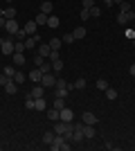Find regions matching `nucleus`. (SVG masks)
I'll return each mask as SVG.
<instances>
[{
    "mask_svg": "<svg viewBox=\"0 0 135 151\" xmlns=\"http://www.w3.org/2000/svg\"><path fill=\"white\" fill-rule=\"evenodd\" d=\"M70 140H65V135H56L54 138V142L50 145V149L52 151H70Z\"/></svg>",
    "mask_w": 135,
    "mask_h": 151,
    "instance_id": "f257e3e1",
    "label": "nucleus"
},
{
    "mask_svg": "<svg viewBox=\"0 0 135 151\" xmlns=\"http://www.w3.org/2000/svg\"><path fill=\"white\" fill-rule=\"evenodd\" d=\"M9 79H11V77H7L5 72H2V75H0V86H5V83L9 81Z\"/></svg>",
    "mask_w": 135,
    "mask_h": 151,
    "instance_id": "a18cd8bd",
    "label": "nucleus"
},
{
    "mask_svg": "<svg viewBox=\"0 0 135 151\" xmlns=\"http://www.w3.org/2000/svg\"><path fill=\"white\" fill-rule=\"evenodd\" d=\"M52 9H54L52 0H43V2H41V12H43V14H47V16H50V14H52Z\"/></svg>",
    "mask_w": 135,
    "mask_h": 151,
    "instance_id": "f3484780",
    "label": "nucleus"
},
{
    "mask_svg": "<svg viewBox=\"0 0 135 151\" xmlns=\"http://www.w3.org/2000/svg\"><path fill=\"white\" fill-rule=\"evenodd\" d=\"M5 2H7V5H14V0H5Z\"/></svg>",
    "mask_w": 135,
    "mask_h": 151,
    "instance_id": "603ef678",
    "label": "nucleus"
},
{
    "mask_svg": "<svg viewBox=\"0 0 135 151\" xmlns=\"http://www.w3.org/2000/svg\"><path fill=\"white\" fill-rule=\"evenodd\" d=\"M63 43H65V45L74 43V36H72V34H65V36H63Z\"/></svg>",
    "mask_w": 135,
    "mask_h": 151,
    "instance_id": "79ce46f5",
    "label": "nucleus"
},
{
    "mask_svg": "<svg viewBox=\"0 0 135 151\" xmlns=\"http://www.w3.org/2000/svg\"><path fill=\"white\" fill-rule=\"evenodd\" d=\"M133 45H135V41H133Z\"/></svg>",
    "mask_w": 135,
    "mask_h": 151,
    "instance_id": "864d4df0",
    "label": "nucleus"
},
{
    "mask_svg": "<svg viewBox=\"0 0 135 151\" xmlns=\"http://www.w3.org/2000/svg\"><path fill=\"white\" fill-rule=\"evenodd\" d=\"M54 83H56V77L52 75V72H45V75L41 77V86H43L45 90H47V88H54Z\"/></svg>",
    "mask_w": 135,
    "mask_h": 151,
    "instance_id": "39448f33",
    "label": "nucleus"
},
{
    "mask_svg": "<svg viewBox=\"0 0 135 151\" xmlns=\"http://www.w3.org/2000/svg\"><path fill=\"white\" fill-rule=\"evenodd\" d=\"M5 29H7V32H9V34H11V36H14V34H16V32L20 29V27H18V23H16V18L7 20V23H5Z\"/></svg>",
    "mask_w": 135,
    "mask_h": 151,
    "instance_id": "f8f14e48",
    "label": "nucleus"
},
{
    "mask_svg": "<svg viewBox=\"0 0 135 151\" xmlns=\"http://www.w3.org/2000/svg\"><path fill=\"white\" fill-rule=\"evenodd\" d=\"M74 88H77V90H84L86 88V79H77V81H74Z\"/></svg>",
    "mask_w": 135,
    "mask_h": 151,
    "instance_id": "58836bf2",
    "label": "nucleus"
},
{
    "mask_svg": "<svg viewBox=\"0 0 135 151\" xmlns=\"http://www.w3.org/2000/svg\"><path fill=\"white\" fill-rule=\"evenodd\" d=\"M39 54H41V57H45V59L50 57V43H41L39 45Z\"/></svg>",
    "mask_w": 135,
    "mask_h": 151,
    "instance_id": "393cba45",
    "label": "nucleus"
},
{
    "mask_svg": "<svg viewBox=\"0 0 135 151\" xmlns=\"http://www.w3.org/2000/svg\"><path fill=\"white\" fill-rule=\"evenodd\" d=\"M2 72H5V75H7V77H14V72H16V70H14V68H11V65H7V68H5V70H2Z\"/></svg>",
    "mask_w": 135,
    "mask_h": 151,
    "instance_id": "c03bdc74",
    "label": "nucleus"
},
{
    "mask_svg": "<svg viewBox=\"0 0 135 151\" xmlns=\"http://www.w3.org/2000/svg\"><path fill=\"white\" fill-rule=\"evenodd\" d=\"M25 108L34 111V97H32V95H27V97H25Z\"/></svg>",
    "mask_w": 135,
    "mask_h": 151,
    "instance_id": "c9c22d12",
    "label": "nucleus"
},
{
    "mask_svg": "<svg viewBox=\"0 0 135 151\" xmlns=\"http://www.w3.org/2000/svg\"><path fill=\"white\" fill-rule=\"evenodd\" d=\"M25 79H27V77L23 75V72H18V70H16V72H14V81L18 83V86H20V83H23V81H25Z\"/></svg>",
    "mask_w": 135,
    "mask_h": 151,
    "instance_id": "473e14b6",
    "label": "nucleus"
},
{
    "mask_svg": "<svg viewBox=\"0 0 135 151\" xmlns=\"http://www.w3.org/2000/svg\"><path fill=\"white\" fill-rule=\"evenodd\" d=\"M25 38H27V32L25 29H18L16 34H14V41H25Z\"/></svg>",
    "mask_w": 135,
    "mask_h": 151,
    "instance_id": "72a5a7b5",
    "label": "nucleus"
},
{
    "mask_svg": "<svg viewBox=\"0 0 135 151\" xmlns=\"http://www.w3.org/2000/svg\"><path fill=\"white\" fill-rule=\"evenodd\" d=\"M79 18H81V20L90 18V12H88V9H81V14H79Z\"/></svg>",
    "mask_w": 135,
    "mask_h": 151,
    "instance_id": "37998d69",
    "label": "nucleus"
},
{
    "mask_svg": "<svg viewBox=\"0 0 135 151\" xmlns=\"http://www.w3.org/2000/svg\"><path fill=\"white\" fill-rule=\"evenodd\" d=\"M88 12H90V16H92V18H97V16H101V9H99V7H90V9H88Z\"/></svg>",
    "mask_w": 135,
    "mask_h": 151,
    "instance_id": "e433bc0d",
    "label": "nucleus"
},
{
    "mask_svg": "<svg viewBox=\"0 0 135 151\" xmlns=\"http://www.w3.org/2000/svg\"><path fill=\"white\" fill-rule=\"evenodd\" d=\"M45 61V57H41V54H36V59H34V63H36V68H39V65H41V63H43Z\"/></svg>",
    "mask_w": 135,
    "mask_h": 151,
    "instance_id": "49530a36",
    "label": "nucleus"
},
{
    "mask_svg": "<svg viewBox=\"0 0 135 151\" xmlns=\"http://www.w3.org/2000/svg\"><path fill=\"white\" fill-rule=\"evenodd\" d=\"M133 18H135V12H133V9H131V12H119V14H117V25H131V23H133Z\"/></svg>",
    "mask_w": 135,
    "mask_h": 151,
    "instance_id": "f03ea898",
    "label": "nucleus"
},
{
    "mask_svg": "<svg viewBox=\"0 0 135 151\" xmlns=\"http://www.w3.org/2000/svg\"><path fill=\"white\" fill-rule=\"evenodd\" d=\"M61 70H63V61H61V59L52 61V72H61Z\"/></svg>",
    "mask_w": 135,
    "mask_h": 151,
    "instance_id": "c756f323",
    "label": "nucleus"
},
{
    "mask_svg": "<svg viewBox=\"0 0 135 151\" xmlns=\"http://www.w3.org/2000/svg\"><path fill=\"white\" fill-rule=\"evenodd\" d=\"M39 68H41V72H43V75H45V72H52V61H47V59H45Z\"/></svg>",
    "mask_w": 135,
    "mask_h": 151,
    "instance_id": "c85d7f7f",
    "label": "nucleus"
},
{
    "mask_svg": "<svg viewBox=\"0 0 135 151\" xmlns=\"http://www.w3.org/2000/svg\"><path fill=\"white\" fill-rule=\"evenodd\" d=\"M23 29L27 32V36H34V34H36V29H39V25H36V20H27Z\"/></svg>",
    "mask_w": 135,
    "mask_h": 151,
    "instance_id": "9b49d317",
    "label": "nucleus"
},
{
    "mask_svg": "<svg viewBox=\"0 0 135 151\" xmlns=\"http://www.w3.org/2000/svg\"><path fill=\"white\" fill-rule=\"evenodd\" d=\"M52 106L61 111V108H65V99H63V97H54V101H52Z\"/></svg>",
    "mask_w": 135,
    "mask_h": 151,
    "instance_id": "cd10ccee",
    "label": "nucleus"
},
{
    "mask_svg": "<svg viewBox=\"0 0 135 151\" xmlns=\"http://www.w3.org/2000/svg\"><path fill=\"white\" fill-rule=\"evenodd\" d=\"M47 117H50V122H59V120H61V111L52 106L50 111H47Z\"/></svg>",
    "mask_w": 135,
    "mask_h": 151,
    "instance_id": "dca6fc26",
    "label": "nucleus"
},
{
    "mask_svg": "<svg viewBox=\"0 0 135 151\" xmlns=\"http://www.w3.org/2000/svg\"><path fill=\"white\" fill-rule=\"evenodd\" d=\"M11 57H14V63H16V65H25V54H23V52H14Z\"/></svg>",
    "mask_w": 135,
    "mask_h": 151,
    "instance_id": "b1692460",
    "label": "nucleus"
},
{
    "mask_svg": "<svg viewBox=\"0 0 135 151\" xmlns=\"http://www.w3.org/2000/svg\"><path fill=\"white\" fill-rule=\"evenodd\" d=\"M126 38H129V41H135V32L133 29H126Z\"/></svg>",
    "mask_w": 135,
    "mask_h": 151,
    "instance_id": "de8ad7c7",
    "label": "nucleus"
},
{
    "mask_svg": "<svg viewBox=\"0 0 135 151\" xmlns=\"http://www.w3.org/2000/svg\"><path fill=\"white\" fill-rule=\"evenodd\" d=\"M104 5H106V7H110V5H115V0H104Z\"/></svg>",
    "mask_w": 135,
    "mask_h": 151,
    "instance_id": "09e8293b",
    "label": "nucleus"
},
{
    "mask_svg": "<svg viewBox=\"0 0 135 151\" xmlns=\"http://www.w3.org/2000/svg\"><path fill=\"white\" fill-rule=\"evenodd\" d=\"M29 95H32L34 99H39V97H45V88L41 86V83H36V86L32 88V93H29Z\"/></svg>",
    "mask_w": 135,
    "mask_h": 151,
    "instance_id": "4468645a",
    "label": "nucleus"
},
{
    "mask_svg": "<svg viewBox=\"0 0 135 151\" xmlns=\"http://www.w3.org/2000/svg\"><path fill=\"white\" fill-rule=\"evenodd\" d=\"M0 16H5L7 20L16 18V7H14V5H9V7H5V9H0Z\"/></svg>",
    "mask_w": 135,
    "mask_h": 151,
    "instance_id": "6e6552de",
    "label": "nucleus"
},
{
    "mask_svg": "<svg viewBox=\"0 0 135 151\" xmlns=\"http://www.w3.org/2000/svg\"><path fill=\"white\" fill-rule=\"evenodd\" d=\"M95 135H97L95 124H84V138H86V140H92Z\"/></svg>",
    "mask_w": 135,
    "mask_h": 151,
    "instance_id": "0eeeda50",
    "label": "nucleus"
},
{
    "mask_svg": "<svg viewBox=\"0 0 135 151\" xmlns=\"http://www.w3.org/2000/svg\"><path fill=\"white\" fill-rule=\"evenodd\" d=\"M59 25H61V20H59L56 16H52V14H50V18H47V27H52V29H56Z\"/></svg>",
    "mask_w": 135,
    "mask_h": 151,
    "instance_id": "bb28decb",
    "label": "nucleus"
},
{
    "mask_svg": "<svg viewBox=\"0 0 135 151\" xmlns=\"http://www.w3.org/2000/svg\"><path fill=\"white\" fill-rule=\"evenodd\" d=\"M72 36H74V41H79V38H86V27H84V25H79L77 29L72 32Z\"/></svg>",
    "mask_w": 135,
    "mask_h": 151,
    "instance_id": "412c9836",
    "label": "nucleus"
},
{
    "mask_svg": "<svg viewBox=\"0 0 135 151\" xmlns=\"http://www.w3.org/2000/svg\"><path fill=\"white\" fill-rule=\"evenodd\" d=\"M5 23H7V18H5V16H0V27H5Z\"/></svg>",
    "mask_w": 135,
    "mask_h": 151,
    "instance_id": "8fccbe9b",
    "label": "nucleus"
},
{
    "mask_svg": "<svg viewBox=\"0 0 135 151\" xmlns=\"http://www.w3.org/2000/svg\"><path fill=\"white\" fill-rule=\"evenodd\" d=\"M54 93H56V97H68V81L65 79H56V83H54Z\"/></svg>",
    "mask_w": 135,
    "mask_h": 151,
    "instance_id": "7ed1b4c3",
    "label": "nucleus"
},
{
    "mask_svg": "<svg viewBox=\"0 0 135 151\" xmlns=\"http://www.w3.org/2000/svg\"><path fill=\"white\" fill-rule=\"evenodd\" d=\"M81 5L84 9H90V7H95V0H81Z\"/></svg>",
    "mask_w": 135,
    "mask_h": 151,
    "instance_id": "a19ab883",
    "label": "nucleus"
},
{
    "mask_svg": "<svg viewBox=\"0 0 135 151\" xmlns=\"http://www.w3.org/2000/svg\"><path fill=\"white\" fill-rule=\"evenodd\" d=\"M65 124H68V122H54V133H56V135H63L65 133Z\"/></svg>",
    "mask_w": 135,
    "mask_h": 151,
    "instance_id": "aec40b11",
    "label": "nucleus"
},
{
    "mask_svg": "<svg viewBox=\"0 0 135 151\" xmlns=\"http://www.w3.org/2000/svg\"><path fill=\"white\" fill-rule=\"evenodd\" d=\"M131 9H133V7H131L129 0H122V2H119V12H131Z\"/></svg>",
    "mask_w": 135,
    "mask_h": 151,
    "instance_id": "f704fd0d",
    "label": "nucleus"
},
{
    "mask_svg": "<svg viewBox=\"0 0 135 151\" xmlns=\"http://www.w3.org/2000/svg\"><path fill=\"white\" fill-rule=\"evenodd\" d=\"M104 93H106V97H108L110 101H113V99H117V90H115V88H110V86H108V88L104 90Z\"/></svg>",
    "mask_w": 135,
    "mask_h": 151,
    "instance_id": "7c9ffc66",
    "label": "nucleus"
},
{
    "mask_svg": "<svg viewBox=\"0 0 135 151\" xmlns=\"http://www.w3.org/2000/svg\"><path fill=\"white\" fill-rule=\"evenodd\" d=\"M47 59H50V61H56V59H61V57H59V50H50V57H47Z\"/></svg>",
    "mask_w": 135,
    "mask_h": 151,
    "instance_id": "ea45409f",
    "label": "nucleus"
},
{
    "mask_svg": "<svg viewBox=\"0 0 135 151\" xmlns=\"http://www.w3.org/2000/svg\"><path fill=\"white\" fill-rule=\"evenodd\" d=\"M81 120H84V124H97V122H99V117H97L95 113H90V111H86V113L81 115Z\"/></svg>",
    "mask_w": 135,
    "mask_h": 151,
    "instance_id": "9d476101",
    "label": "nucleus"
},
{
    "mask_svg": "<svg viewBox=\"0 0 135 151\" xmlns=\"http://www.w3.org/2000/svg\"><path fill=\"white\" fill-rule=\"evenodd\" d=\"M0 50H2V54L11 57L14 54V38H0Z\"/></svg>",
    "mask_w": 135,
    "mask_h": 151,
    "instance_id": "20e7f679",
    "label": "nucleus"
},
{
    "mask_svg": "<svg viewBox=\"0 0 135 151\" xmlns=\"http://www.w3.org/2000/svg\"><path fill=\"white\" fill-rule=\"evenodd\" d=\"M97 88H99V90H106V88H108V81H106V79H97Z\"/></svg>",
    "mask_w": 135,
    "mask_h": 151,
    "instance_id": "4c0bfd02",
    "label": "nucleus"
},
{
    "mask_svg": "<svg viewBox=\"0 0 135 151\" xmlns=\"http://www.w3.org/2000/svg\"><path fill=\"white\" fill-rule=\"evenodd\" d=\"M129 72H131V75L135 77V63H133V65H131V68H129Z\"/></svg>",
    "mask_w": 135,
    "mask_h": 151,
    "instance_id": "3c124183",
    "label": "nucleus"
},
{
    "mask_svg": "<svg viewBox=\"0 0 135 151\" xmlns=\"http://www.w3.org/2000/svg\"><path fill=\"white\" fill-rule=\"evenodd\" d=\"M61 45H63V38H50V50H61Z\"/></svg>",
    "mask_w": 135,
    "mask_h": 151,
    "instance_id": "5701e85b",
    "label": "nucleus"
},
{
    "mask_svg": "<svg viewBox=\"0 0 135 151\" xmlns=\"http://www.w3.org/2000/svg\"><path fill=\"white\" fill-rule=\"evenodd\" d=\"M45 108H47V101H45V97L34 99V111H45Z\"/></svg>",
    "mask_w": 135,
    "mask_h": 151,
    "instance_id": "a211bd4d",
    "label": "nucleus"
},
{
    "mask_svg": "<svg viewBox=\"0 0 135 151\" xmlns=\"http://www.w3.org/2000/svg\"><path fill=\"white\" fill-rule=\"evenodd\" d=\"M39 38H41V36H36V34H34V36H27V38H25V50H34V47H36V43H39Z\"/></svg>",
    "mask_w": 135,
    "mask_h": 151,
    "instance_id": "ddd939ff",
    "label": "nucleus"
},
{
    "mask_svg": "<svg viewBox=\"0 0 135 151\" xmlns=\"http://www.w3.org/2000/svg\"><path fill=\"white\" fill-rule=\"evenodd\" d=\"M14 52H25V41H14Z\"/></svg>",
    "mask_w": 135,
    "mask_h": 151,
    "instance_id": "2f4dec72",
    "label": "nucleus"
},
{
    "mask_svg": "<svg viewBox=\"0 0 135 151\" xmlns=\"http://www.w3.org/2000/svg\"><path fill=\"white\" fill-rule=\"evenodd\" d=\"M54 138H56V133H54V131L43 133V142H45V145H52V142H54Z\"/></svg>",
    "mask_w": 135,
    "mask_h": 151,
    "instance_id": "a878e982",
    "label": "nucleus"
},
{
    "mask_svg": "<svg viewBox=\"0 0 135 151\" xmlns=\"http://www.w3.org/2000/svg\"><path fill=\"white\" fill-rule=\"evenodd\" d=\"M47 18H50V16H47V14H43V12H39V14H36V18H34V20H36V25H47Z\"/></svg>",
    "mask_w": 135,
    "mask_h": 151,
    "instance_id": "6ab92c4d",
    "label": "nucleus"
},
{
    "mask_svg": "<svg viewBox=\"0 0 135 151\" xmlns=\"http://www.w3.org/2000/svg\"><path fill=\"white\" fill-rule=\"evenodd\" d=\"M74 120V113L70 108H61V122H72Z\"/></svg>",
    "mask_w": 135,
    "mask_h": 151,
    "instance_id": "2eb2a0df",
    "label": "nucleus"
},
{
    "mask_svg": "<svg viewBox=\"0 0 135 151\" xmlns=\"http://www.w3.org/2000/svg\"><path fill=\"white\" fill-rule=\"evenodd\" d=\"M5 93H7V95H16V93H18V83L14 81V77L5 83Z\"/></svg>",
    "mask_w": 135,
    "mask_h": 151,
    "instance_id": "1a4fd4ad",
    "label": "nucleus"
},
{
    "mask_svg": "<svg viewBox=\"0 0 135 151\" xmlns=\"http://www.w3.org/2000/svg\"><path fill=\"white\" fill-rule=\"evenodd\" d=\"M41 77H43V72H41V68H36V70H32V75L27 77V79H32L34 83H41Z\"/></svg>",
    "mask_w": 135,
    "mask_h": 151,
    "instance_id": "4be33fe9",
    "label": "nucleus"
},
{
    "mask_svg": "<svg viewBox=\"0 0 135 151\" xmlns=\"http://www.w3.org/2000/svg\"><path fill=\"white\" fill-rule=\"evenodd\" d=\"M72 142H84V124H74V133H72Z\"/></svg>",
    "mask_w": 135,
    "mask_h": 151,
    "instance_id": "423d86ee",
    "label": "nucleus"
}]
</instances>
